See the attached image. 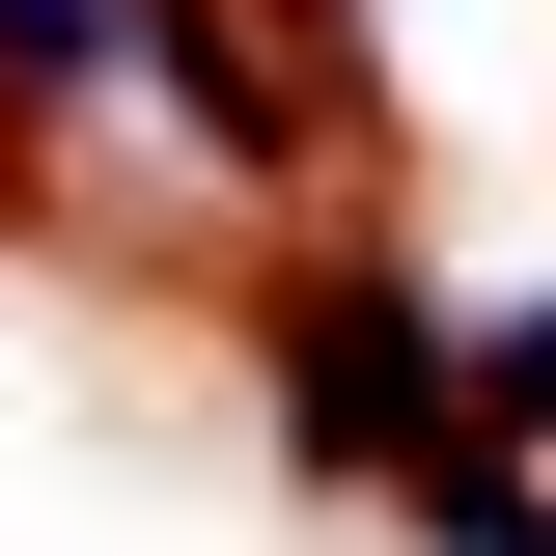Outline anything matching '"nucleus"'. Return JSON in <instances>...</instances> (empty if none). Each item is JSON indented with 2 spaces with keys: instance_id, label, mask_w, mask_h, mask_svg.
<instances>
[{
  "instance_id": "obj_1",
  "label": "nucleus",
  "mask_w": 556,
  "mask_h": 556,
  "mask_svg": "<svg viewBox=\"0 0 556 556\" xmlns=\"http://www.w3.org/2000/svg\"><path fill=\"white\" fill-rule=\"evenodd\" d=\"M278 445L334 501H417L445 445H473V390H445V306H417L390 251H306L278 278Z\"/></svg>"
},
{
  "instance_id": "obj_2",
  "label": "nucleus",
  "mask_w": 556,
  "mask_h": 556,
  "mask_svg": "<svg viewBox=\"0 0 556 556\" xmlns=\"http://www.w3.org/2000/svg\"><path fill=\"white\" fill-rule=\"evenodd\" d=\"M56 84H139V0H0V112H56Z\"/></svg>"
},
{
  "instance_id": "obj_3",
  "label": "nucleus",
  "mask_w": 556,
  "mask_h": 556,
  "mask_svg": "<svg viewBox=\"0 0 556 556\" xmlns=\"http://www.w3.org/2000/svg\"><path fill=\"white\" fill-rule=\"evenodd\" d=\"M473 445H501V473L556 445V306H501V334H473Z\"/></svg>"
},
{
  "instance_id": "obj_4",
  "label": "nucleus",
  "mask_w": 556,
  "mask_h": 556,
  "mask_svg": "<svg viewBox=\"0 0 556 556\" xmlns=\"http://www.w3.org/2000/svg\"><path fill=\"white\" fill-rule=\"evenodd\" d=\"M278 28H334V56H362V0H278Z\"/></svg>"
}]
</instances>
